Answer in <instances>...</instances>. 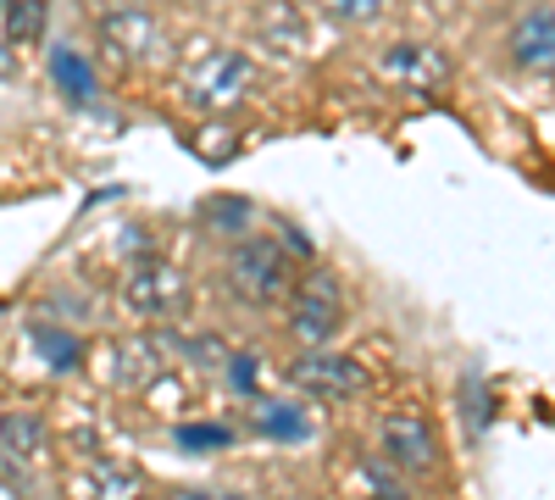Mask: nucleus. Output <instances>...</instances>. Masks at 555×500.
<instances>
[{
    "instance_id": "1",
    "label": "nucleus",
    "mask_w": 555,
    "mask_h": 500,
    "mask_svg": "<svg viewBox=\"0 0 555 500\" xmlns=\"http://www.w3.org/2000/svg\"><path fill=\"white\" fill-rule=\"evenodd\" d=\"M295 251H284V240L272 234H245L228 245L222 256V295L240 311H284L289 290H295Z\"/></svg>"
},
{
    "instance_id": "2",
    "label": "nucleus",
    "mask_w": 555,
    "mask_h": 500,
    "mask_svg": "<svg viewBox=\"0 0 555 500\" xmlns=\"http://www.w3.org/2000/svg\"><path fill=\"white\" fill-rule=\"evenodd\" d=\"M345 329V284L328 267H306L284 300V334L295 350H334Z\"/></svg>"
},
{
    "instance_id": "3",
    "label": "nucleus",
    "mask_w": 555,
    "mask_h": 500,
    "mask_svg": "<svg viewBox=\"0 0 555 500\" xmlns=\"http://www.w3.org/2000/svg\"><path fill=\"white\" fill-rule=\"evenodd\" d=\"M289 389L306 395V400H328V406H350V400H366L373 395V368L350 350H295L289 368H284Z\"/></svg>"
},
{
    "instance_id": "4",
    "label": "nucleus",
    "mask_w": 555,
    "mask_h": 500,
    "mask_svg": "<svg viewBox=\"0 0 555 500\" xmlns=\"http://www.w3.org/2000/svg\"><path fill=\"white\" fill-rule=\"evenodd\" d=\"M378 457H384L389 467H400L411 484L444 473L439 428H434L423 412H384V418H378Z\"/></svg>"
},
{
    "instance_id": "5",
    "label": "nucleus",
    "mask_w": 555,
    "mask_h": 500,
    "mask_svg": "<svg viewBox=\"0 0 555 500\" xmlns=\"http://www.w3.org/2000/svg\"><path fill=\"white\" fill-rule=\"evenodd\" d=\"M183 95L195 112H234L256 95V62L245 51H206L183 73Z\"/></svg>"
},
{
    "instance_id": "6",
    "label": "nucleus",
    "mask_w": 555,
    "mask_h": 500,
    "mask_svg": "<svg viewBox=\"0 0 555 500\" xmlns=\"http://www.w3.org/2000/svg\"><path fill=\"white\" fill-rule=\"evenodd\" d=\"M101 39L106 51L122 62V67H156L167 62V28L162 17H151L145 7H117V12H101Z\"/></svg>"
},
{
    "instance_id": "7",
    "label": "nucleus",
    "mask_w": 555,
    "mask_h": 500,
    "mask_svg": "<svg viewBox=\"0 0 555 500\" xmlns=\"http://www.w3.org/2000/svg\"><path fill=\"white\" fill-rule=\"evenodd\" d=\"M183 300H190V284H183V272H172L167 261H139L128 267L122 279V306L133 317H145V323H167V317L183 311Z\"/></svg>"
},
{
    "instance_id": "8",
    "label": "nucleus",
    "mask_w": 555,
    "mask_h": 500,
    "mask_svg": "<svg viewBox=\"0 0 555 500\" xmlns=\"http://www.w3.org/2000/svg\"><path fill=\"white\" fill-rule=\"evenodd\" d=\"M505 56L528 78H555V7H522L505 28Z\"/></svg>"
},
{
    "instance_id": "9",
    "label": "nucleus",
    "mask_w": 555,
    "mask_h": 500,
    "mask_svg": "<svg viewBox=\"0 0 555 500\" xmlns=\"http://www.w3.org/2000/svg\"><path fill=\"white\" fill-rule=\"evenodd\" d=\"M378 73L400 89H416V95H439V89H450V78H455V67H450V56L439 51V44H416V39L389 44Z\"/></svg>"
},
{
    "instance_id": "10",
    "label": "nucleus",
    "mask_w": 555,
    "mask_h": 500,
    "mask_svg": "<svg viewBox=\"0 0 555 500\" xmlns=\"http://www.w3.org/2000/svg\"><path fill=\"white\" fill-rule=\"evenodd\" d=\"M245 434L272 439V445H311L317 423H311L306 406L289 400V395H256V400H245Z\"/></svg>"
},
{
    "instance_id": "11",
    "label": "nucleus",
    "mask_w": 555,
    "mask_h": 500,
    "mask_svg": "<svg viewBox=\"0 0 555 500\" xmlns=\"http://www.w3.org/2000/svg\"><path fill=\"white\" fill-rule=\"evenodd\" d=\"M167 339L162 334H133V339H112V350H106V384L112 389H145V384H156L162 379V368H167Z\"/></svg>"
},
{
    "instance_id": "12",
    "label": "nucleus",
    "mask_w": 555,
    "mask_h": 500,
    "mask_svg": "<svg viewBox=\"0 0 555 500\" xmlns=\"http://www.w3.org/2000/svg\"><path fill=\"white\" fill-rule=\"evenodd\" d=\"M51 84L62 89L67 106H95L101 101V73L95 62H89L83 51H73V44H51Z\"/></svg>"
},
{
    "instance_id": "13",
    "label": "nucleus",
    "mask_w": 555,
    "mask_h": 500,
    "mask_svg": "<svg viewBox=\"0 0 555 500\" xmlns=\"http://www.w3.org/2000/svg\"><path fill=\"white\" fill-rule=\"evenodd\" d=\"M28 345H34V356H39L51 373H78V368H83V339H78V329H67V323H34V329H28Z\"/></svg>"
},
{
    "instance_id": "14",
    "label": "nucleus",
    "mask_w": 555,
    "mask_h": 500,
    "mask_svg": "<svg viewBox=\"0 0 555 500\" xmlns=\"http://www.w3.org/2000/svg\"><path fill=\"white\" fill-rule=\"evenodd\" d=\"M256 28H261V39L272 44V51H300L306 44V17H300L295 0H267V7L256 12Z\"/></svg>"
},
{
    "instance_id": "15",
    "label": "nucleus",
    "mask_w": 555,
    "mask_h": 500,
    "mask_svg": "<svg viewBox=\"0 0 555 500\" xmlns=\"http://www.w3.org/2000/svg\"><path fill=\"white\" fill-rule=\"evenodd\" d=\"M44 450V418L39 412H0V457L34 462Z\"/></svg>"
},
{
    "instance_id": "16",
    "label": "nucleus",
    "mask_w": 555,
    "mask_h": 500,
    "mask_svg": "<svg viewBox=\"0 0 555 500\" xmlns=\"http://www.w3.org/2000/svg\"><path fill=\"white\" fill-rule=\"evenodd\" d=\"M201 222H206L211 234H222L228 245H234V240H245V234H250L256 206H250L245 195H211V201H201Z\"/></svg>"
},
{
    "instance_id": "17",
    "label": "nucleus",
    "mask_w": 555,
    "mask_h": 500,
    "mask_svg": "<svg viewBox=\"0 0 555 500\" xmlns=\"http://www.w3.org/2000/svg\"><path fill=\"white\" fill-rule=\"evenodd\" d=\"M167 350L183 361V368H201V373H222V361H228V345L222 334H162Z\"/></svg>"
},
{
    "instance_id": "18",
    "label": "nucleus",
    "mask_w": 555,
    "mask_h": 500,
    "mask_svg": "<svg viewBox=\"0 0 555 500\" xmlns=\"http://www.w3.org/2000/svg\"><path fill=\"white\" fill-rule=\"evenodd\" d=\"M0 17H7V39L12 44H39L44 28H51V0H7Z\"/></svg>"
},
{
    "instance_id": "19",
    "label": "nucleus",
    "mask_w": 555,
    "mask_h": 500,
    "mask_svg": "<svg viewBox=\"0 0 555 500\" xmlns=\"http://www.w3.org/2000/svg\"><path fill=\"white\" fill-rule=\"evenodd\" d=\"M172 445L190 450V457H211V450H234L240 445V428H228V423H178L172 428Z\"/></svg>"
},
{
    "instance_id": "20",
    "label": "nucleus",
    "mask_w": 555,
    "mask_h": 500,
    "mask_svg": "<svg viewBox=\"0 0 555 500\" xmlns=\"http://www.w3.org/2000/svg\"><path fill=\"white\" fill-rule=\"evenodd\" d=\"M356 473H361V484H366V495H373V500H416L411 495V478L400 467H389L384 457H361Z\"/></svg>"
},
{
    "instance_id": "21",
    "label": "nucleus",
    "mask_w": 555,
    "mask_h": 500,
    "mask_svg": "<svg viewBox=\"0 0 555 500\" xmlns=\"http://www.w3.org/2000/svg\"><path fill=\"white\" fill-rule=\"evenodd\" d=\"M261 356L256 350H228V361H222V389L234 395V400H256L261 395Z\"/></svg>"
},
{
    "instance_id": "22",
    "label": "nucleus",
    "mask_w": 555,
    "mask_h": 500,
    "mask_svg": "<svg viewBox=\"0 0 555 500\" xmlns=\"http://www.w3.org/2000/svg\"><path fill=\"white\" fill-rule=\"evenodd\" d=\"M317 12L328 23H345V28H366L389 12V0H317Z\"/></svg>"
},
{
    "instance_id": "23",
    "label": "nucleus",
    "mask_w": 555,
    "mask_h": 500,
    "mask_svg": "<svg viewBox=\"0 0 555 500\" xmlns=\"http://www.w3.org/2000/svg\"><path fill=\"white\" fill-rule=\"evenodd\" d=\"M461 418H467L473 434H489V423H494V395H489L483 379H461Z\"/></svg>"
},
{
    "instance_id": "24",
    "label": "nucleus",
    "mask_w": 555,
    "mask_h": 500,
    "mask_svg": "<svg viewBox=\"0 0 555 500\" xmlns=\"http://www.w3.org/2000/svg\"><path fill=\"white\" fill-rule=\"evenodd\" d=\"M95 495L101 500H139V495H145V484H139V473L133 467H95Z\"/></svg>"
},
{
    "instance_id": "25",
    "label": "nucleus",
    "mask_w": 555,
    "mask_h": 500,
    "mask_svg": "<svg viewBox=\"0 0 555 500\" xmlns=\"http://www.w3.org/2000/svg\"><path fill=\"white\" fill-rule=\"evenodd\" d=\"M167 500H245V495H234V489H172Z\"/></svg>"
},
{
    "instance_id": "26",
    "label": "nucleus",
    "mask_w": 555,
    "mask_h": 500,
    "mask_svg": "<svg viewBox=\"0 0 555 500\" xmlns=\"http://www.w3.org/2000/svg\"><path fill=\"white\" fill-rule=\"evenodd\" d=\"M12 73V56H7V44H0V78H7Z\"/></svg>"
},
{
    "instance_id": "27",
    "label": "nucleus",
    "mask_w": 555,
    "mask_h": 500,
    "mask_svg": "<svg viewBox=\"0 0 555 500\" xmlns=\"http://www.w3.org/2000/svg\"><path fill=\"white\" fill-rule=\"evenodd\" d=\"M0 7H7V0H0Z\"/></svg>"
}]
</instances>
